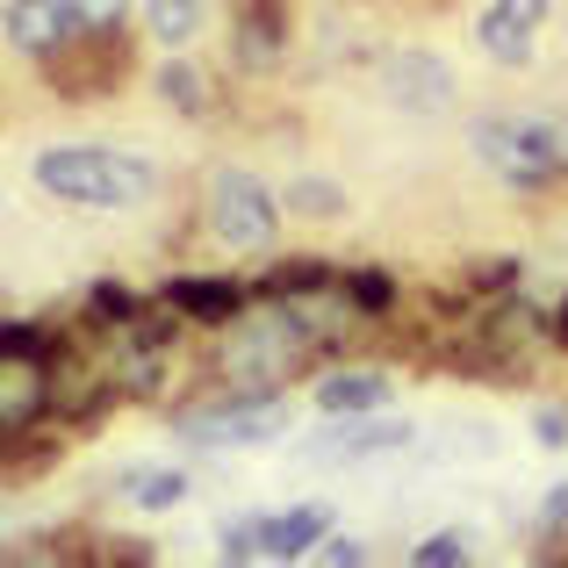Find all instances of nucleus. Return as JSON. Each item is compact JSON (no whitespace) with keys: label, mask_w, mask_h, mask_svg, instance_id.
<instances>
[{"label":"nucleus","mask_w":568,"mask_h":568,"mask_svg":"<svg viewBox=\"0 0 568 568\" xmlns=\"http://www.w3.org/2000/svg\"><path fill=\"white\" fill-rule=\"evenodd\" d=\"M310 353H317V346L303 338V324L266 295V303L237 310V317L216 332V375L231 388H281Z\"/></svg>","instance_id":"f257e3e1"},{"label":"nucleus","mask_w":568,"mask_h":568,"mask_svg":"<svg viewBox=\"0 0 568 568\" xmlns=\"http://www.w3.org/2000/svg\"><path fill=\"white\" fill-rule=\"evenodd\" d=\"M37 187L58 194V202H80V209H130L159 187V173L144 159L94 152V144H51L37 159Z\"/></svg>","instance_id":"f03ea898"},{"label":"nucleus","mask_w":568,"mask_h":568,"mask_svg":"<svg viewBox=\"0 0 568 568\" xmlns=\"http://www.w3.org/2000/svg\"><path fill=\"white\" fill-rule=\"evenodd\" d=\"M475 152L497 181L511 187H547L568 166V130L540 123V115H483L475 123Z\"/></svg>","instance_id":"7ed1b4c3"},{"label":"nucleus","mask_w":568,"mask_h":568,"mask_svg":"<svg viewBox=\"0 0 568 568\" xmlns=\"http://www.w3.org/2000/svg\"><path fill=\"white\" fill-rule=\"evenodd\" d=\"M281 425H288V403H281L274 388H231L223 403L181 410V439L209 446V454H223V446H266Z\"/></svg>","instance_id":"20e7f679"},{"label":"nucleus","mask_w":568,"mask_h":568,"mask_svg":"<svg viewBox=\"0 0 568 568\" xmlns=\"http://www.w3.org/2000/svg\"><path fill=\"white\" fill-rule=\"evenodd\" d=\"M43 72L65 101H94V94H115V80L130 72V43L123 29H72L65 43L43 51Z\"/></svg>","instance_id":"39448f33"},{"label":"nucleus","mask_w":568,"mask_h":568,"mask_svg":"<svg viewBox=\"0 0 568 568\" xmlns=\"http://www.w3.org/2000/svg\"><path fill=\"white\" fill-rule=\"evenodd\" d=\"M209 231H216L231 252H266L274 231H281V209L252 173L223 166V173H209Z\"/></svg>","instance_id":"423d86ee"},{"label":"nucleus","mask_w":568,"mask_h":568,"mask_svg":"<svg viewBox=\"0 0 568 568\" xmlns=\"http://www.w3.org/2000/svg\"><path fill=\"white\" fill-rule=\"evenodd\" d=\"M547 14H555V0H489L483 22H475V43H483V58H497V65H526V58L540 51Z\"/></svg>","instance_id":"0eeeda50"},{"label":"nucleus","mask_w":568,"mask_h":568,"mask_svg":"<svg viewBox=\"0 0 568 568\" xmlns=\"http://www.w3.org/2000/svg\"><path fill=\"white\" fill-rule=\"evenodd\" d=\"M43 410H51V361L43 353H8V367H0V432L22 439Z\"/></svg>","instance_id":"6e6552de"},{"label":"nucleus","mask_w":568,"mask_h":568,"mask_svg":"<svg viewBox=\"0 0 568 568\" xmlns=\"http://www.w3.org/2000/svg\"><path fill=\"white\" fill-rule=\"evenodd\" d=\"M382 80H388V101L410 109V115H446V109H454V72H446L439 58H425V51L388 58Z\"/></svg>","instance_id":"1a4fd4ad"},{"label":"nucleus","mask_w":568,"mask_h":568,"mask_svg":"<svg viewBox=\"0 0 568 568\" xmlns=\"http://www.w3.org/2000/svg\"><path fill=\"white\" fill-rule=\"evenodd\" d=\"M396 446H410V425H403V417H382V410H361L353 425L310 439L303 460H367V454H396Z\"/></svg>","instance_id":"9d476101"},{"label":"nucleus","mask_w":568,"mask_h":568,"mask_svg":"<svg viewBox=\"0 0 568 568\" xmlns=\"http://www.w3.org/2000/svg\"><path fill=\"white\" fill-rule=\"evenodd\" d=\"M166 310H181V317L209 324V332H223V324L245 310V281H216V274H173L166 295H159Z\"/></svg>","instance_id":"9b49d317"},{"label":"nucleus","mask_w":568,"mask_h":568,"mask_svg":"<svg viewBox=\"0 0 568 568\" xmlns=\"http://www.w3.org/2000/svg\"><path fill=\"white\" fill-rule=\"evenodd\" d=\"M260 540H266V561H310L332 540V511L324 504H295L281 518H260Z\"/></svg>","instance_id":"f8f14e48"},{"label":"nucleus","mask_w":568,"mask_h":568,"mask_svg":"<svg viewBox=\"0 0 568 568\" xmlns=\"http://www.w3.org/2000/svg\"><path fill=\"white\" fill-rule=\"evenodd\" d=\"M231 58L245 72H266V65H274V58H281V0H237Z\"/></svg>","instance_id":"ddd939ff"},{"label":"nucleus","mask_w":568,"mask_h":568,"mask_svg":"<svg viewBox=\"0 0 568 568\" xmlns=\"http://www.w3.org/2000/svg\"><path fill=\"white\" fill-rule=\"evenodd\" d=\"M65 37H72V22H65L58 0H8V43H14V51L43 58L51 43H65Z\"/></svg>","instance_id":"4468645a"},{"label":"nucleus","mask_w":568,"mask_h":568,"mask_svg":"<svg viewBox=\"0 0 568 568\" xmlns=\"http://www.w3.org/2000/svg\"><path fill=\"white\" fill-rule=\"evenodd\" d=\"M317 410L324 417H361V410H388V375H324L317 382Z\"/></svg>","instance_id":"2eb2a0df"},{"label":"nucleus","mask_w":568,"mask_h":568,"mask_svg":"<svg viewBox=\"0 0 568 568\" xmlns=\"http://www.w3.org/2000/svg\"><path fill=\"white\" fill-rule=\"evenodd\" d=\"M209 0H144V29H152L166 51H181V43H194V29H202Z\"/></svg>","instance_id":"dca6fc26"},{"label":"nucleus","mask_w":568,"mask_h":568,"mask_svg":"<svg viewBox=\"0 0 568 568\" xmlns=\"http://www.w3.org/2000/svg\"><path fill=\"white\" fill-rule=\"evenodd\" d=\"M123 497L138 504V511H173V504L187 497V475L181 468H130L123 475Z\"/></svg>","instance_id":"f3484780"},{"label":"nucleus","mask_w":568,"mask_h":568,"mask_svg":"<svg viewBox=\"0 0 568 568\" xmlns=\"http://www.w3.org/2000/svg\"><path fill=\"white\" fill-rule=\"evenodd\" d=\"M159 94H166L181 115H209V80H202L194 65H181V58H173V65L159 72Z\"/></svg>","instance_id":"a211bd4d"},{"label":"nucleus","mask_w":568,"mask_h":568,"mask_svg":"<svg viewBox=\"0 0 568 568\" xmlns=\"http://www.w3.org/2000/svg\"><path fill=\"white\" fill-rule=\"evenodd\" d=\"M87 310H94V324H101V332H130V324L144 317V303H138L130 288H115V281H101V288L87 295Z\"/></svg>","instance_id":"6ab92c4d"},{"label":"nucleus","mask_w":568,"mask_h":568,"mask_svg":"<svg viewBox=\"0 0 568 568\" xmlns=\"http://www.w3.org/2000/svg\"><path fill=\"white\" fill-rule=\"evenodd\" d=\"M410 561L417 568H460L468 561V540H460V532H425V540L410 547Z\"/></svg>","instance_id":"aec40b11"},{"label":"nucleus","mask_w":568,"mask_h":568,"mask_svg":"<svg viewBox=\"0 0 568 568\" xmlns=\"http://www.w3.org/2000/svg\"><path fill=\"white\" fill-rule=\"evenodd\" d=\"M58 8H65L72 29H115L130 14V0H58Z\"/></svg>","instance_id":"412c9836"},{"label":"nucleus","mask_w":568,"mask_h":568,"mask_svg":"<svg viewBox=\"0 0 568 568\" xmlns=\"http://www.w3.org/2000/svg\"><path fill=\"white\" fill-rule=\"evenodd\" d=\"M288 202L303 209V216H346V194H338L332 181H295Z\"/></svg>","instance_id":"4be33fe9"},{"label":"nucleus","mask_w":568,"mask_h":568,"mask_svg":"<svg viewBox=\"0 0 568 568\" xmlns=\"http://www.w3.org/2000/svg\"><path fill=\"white\" fill-rule=\"evenodd\" d=\"M252 555H266L260 518H231V526H223V561H252Z\"/></svg>","instance_id":"5701e85b"},{"label":"nucleus","mask_w":568,"mask_h":568,"mask_svg":"<svg viewBox=\"0 0 568 568\" xmlns=\"http://www.w3.org/2000/svg\"><path fill=\"white\" fill-rule=\"evenodd\" d=\"M532 439H540V446H568V410H561V403H540V410H532Z\"/></svg>","instance_id":"b1692460"},{"label":"nucleus","mask_w":568,"mask_h":568,"mask_svg":"<svg viewBox=\"0 0 568 568\" xmlns=\"http://www.w3.org/2000/svg\"><path fill=\"white\" fill-rule=\"evenodd\" d=\"M317 561H332V568H361V561H367V547L353 540V532H332V540L317 547Z\"/></svg>","instance_id":"393cba45"},{"label":"nucleus","mask_w":568,"mask_h":568,"mask_svg":"<svg viewBox=\"0 0 568 568\" xmlns=\"http://www.w3.org/2000/svg\"><path fill=\"white\" fill-rule=\"evenodd\" d=\"M346 281H353V295H361L367 310H388V303H396V288H388L382 274H346Z\"/></svg>","instance_id":"a878e982"},{"label":"nucleus","mask_w":568,"mask_h":568,"mask_svg":"<svg viewBox=\"0 0 568 568\" xmlns=\"http://www.w3.org/2000/svg\"><path fill=\"white\" fill-rule=\"evenodd\" d=\"M547 526H568V483L555 489V497H547Z\"/></svg>","instance_id":"bb28decb"},{"label":"nucleus","mask_w":568,"mask_h":568,"mask_svg":"<svg viewBox=\"0 0 568 568\" xmlns=\"http://www.w3.org/2000/svg\"><path fill=\"white\" fill-rule=\"evenodd\" d=\"M561 338H568V303H561Z\"/></svg>","instance_id":"cd10ccee"}]
</instances>
